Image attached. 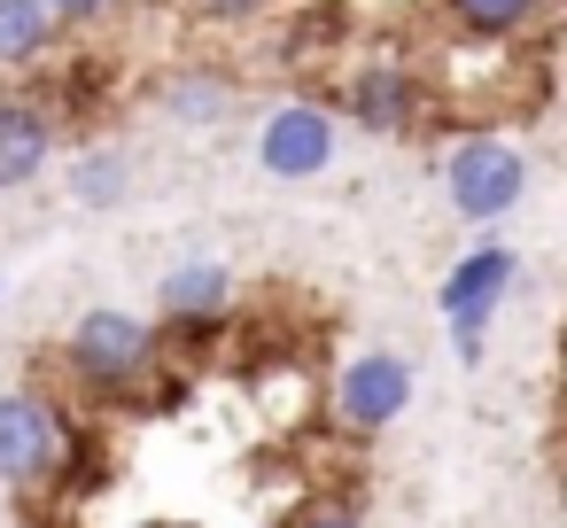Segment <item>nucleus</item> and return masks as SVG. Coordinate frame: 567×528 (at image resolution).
<instances>
[{"instance_id": "nucleus-2", "label": "nucleus", "mask_w": 567, "mask_h": 528, "mask_svg": "<svg viewBox=\"0 0 567 528\" xmlns=\"http://www.w3.org/2000/svg\"><path fill=\"white\" fill-rule=\"evenodd\" d=\"M513 280H520V257H513L505 241H474V249H466V257L443 272V288H435V311H443V327H451V342H458V358H466V365L482 358V342H489V319L505 311Z\"/></svg>"}, {"instance_id": "nucleus-12", "label": "nucleus", "mask_w": 567, "mask_h": 528, "mask_svg": "<svg viewBox=\"0 0 567 528\" xmlns=\"http://www.w3.org/2000/svg\"><path fill=\"white\" fill-rule=\"evenodd\" d=\"M133 195V156L125 148H86L71 156V203L79 210H117Z\"/></svg>"}, {"instance_id": "nucleus-9", "label": "nucleus", "mask_w": 567, "mask_h": 528, "mask_svg": "<svg viewBox=\"0 0 567 528\" xmlns=\"http://www.w3.org/2000/svg\"><path fill=\"white\" fill-rule=\"evenodd\" d=\"M55 164V110L32 94H0V195L32 187Z\"/></svg>"}, {"instance_id": "nucleus-6", "label": "nucleus", "mask_w": 567, "mask_h": 528, "mask_svg": "<svg viewBox=\"0 0 567 528\" xmlns=\"http://www.w3.org/2000/svg\"><path fill=\"white\" fill-rule=\"evenodd\" d=\"M342 110H350V125H365L373 141H404V133L427 125L435 86H427L412 63H358V79L342 86Z\"/></svg>"}, {"instance_id": "nucleus-13", "label": "nucleus", "mask_w": 567, "mask_h": 528, "mask_svg": "<svg viewBox=\"0 0 567 528\" xmlns=\"http://www.w3.org/2000/svg\"><path fill=\"white\" fill-rule=\"evenodd\" d=\"M443 9H451V24L458 32H474V40H520L536 17H544V0H443Z\"/></svg>"}, {"instance_id": "nucleus-11", "label": "nucleus", "mask_w": 567, "mask_h": 528, "mask_svg": "<svg viewBox=\"0 0 567 528\" xmlns=\"http://www.w3.org/2000/svg\"><path fill=\"white\" fill-rule=\"evenodd\" d=\"M164 117L172 125H218L226 110H234V79L226 71H210V63H179L172 79H164Z\"/></svg>"}, {"instance_id": "nucleus-10", "label": "nucleus", "mask_w": 567, "mask_h": 528, "mask_svg": "<svg viewBox=\"0 0 567 528\" xmlns=\"http://www.w3.org/2000/svg\"><path fill=\"white\" fill-rule=\"evenodd\" d=\"M55 48V17L48 0H0V79H24L40 71Z\"/></svg>"}, {"instance_id": "nucleus-15", "label": "nucleus", "mask_w": 567, "mask_h": 528, "mask_svg": "<svg viewBox=\"0 0 567 528\" xmlns=\"http://www.w3.org/2000/svg\"><path fill=\"white\" fill-rule=\"evenodd\" d=\"M195 9H203L210 24H257V17L272 9V0H195Z\"/></svg>"}, {"instance_id": "nucleus-4", "label": "nucleus", "mask_w": 567, "mask_h": 528, "mask_svg": "<svg viewBox=\"0 0 567 528\" xmlns=\"http://www.w3.org/2000/svg\"><path fill=\"white\" fill-rule=\"evenodd\" d=\"M71 427L40 389H0V489H40L63 474Z\"/></svg>"}, {"instance_id": "nucleus-14", "label": "nucleus", "mask_w": 567, "mask_h": 528, "mask_svg": "<svg viewBox=\"0 0 567 528\" xmlns=\"http://www.w3.org/2000/svg\"><path fill=\"white\" fill-rule=\"evenodd\" d=\"M117 9V0H48V17H55V32H79V24H102Z\"/></svg>"}, {"instance_id": "nucleus-7", "label": "nucleus", "mask_w": 567, "mask_h": 528, "mask_svg": "<svg viewBox=\"0 0 567 528\" xmlns=\"http://www.w3.org/2000/svg\"><path fill=\"white\" fill-rule=\"evenodd\" d=\"M404 404H412V358H396V350H358V358L334 373V420H342L350 435L396 427Z\"/></svg>"}, {"instance_id": "nucleus-8", "label": "nucleus", "mask_w": 567, "mask_h": 528, "mask_svg": "<svg viewBox=\"0 0 567 528\" xmlns=\"http://www.w3.org/2000/svg\"><path fill=\"white\" fill-rule=\"evenodd\" d=\"M226 311H234V272H226L218 257H179V265L156 280V319H164L172 334L218 327Z\"/></svg>"}, {"instance_id": "nucleus-16", "label": "nucleus", "mask_w": 567, "mask_h": 528, "mask_svg": "<svg viewBox=\"0 0 567 528\" xmlns=\"http://www.w3.org/2000/svg\"><path fill=\"white\" fill-rule=\"evenodd\" d=\"M296 528H365V513H358V505H311Z\"/></svg>"}, {"instance_id": "nucleus-3", "label": "nucleus", "mask_w": 567, "mask_h": 528, "mask_svg": "<svg viewBox=\"0 0 567 528\" xmlns=\"http://www.w3.org/2000/svg\"><path fill=\"white\" fill-rule=\"evenodd\" d=\"M71 373L86 381V389H102V396H125L148 365H156V327L141 319V311H117V303H94V311H79V327H71Z\"/></svg>"}, {"instance_id": "nucleus-5", "label": "nucleus", "mask_w": 567, "mask_h": 528, "mask_svg": "<svg viewBox=\"0 0 567 528\" xmlns=\"http://www.w3.org/2000/svg\"><path fill=\"white\" fill-rule=\"evenodd\" d=\"M334 141H342V125H334V110L327 102H272L265 110V125H257V172L265 179H319L327 164H334Z\"/></svg>"}, {"instance_id": "nucleus-1", "label": "nucleus", "mask_w": 567, "mask_h": 528, "mask_svg": "<svg viewBox=\"0 0 567 528\" xmlns=\"http://www.w3.org/2000/svg\"><path fill=\"white\" fill-rule=\"evenodd\" d=\"M443 195L466 226H497L520 210L528 195V156L505 141V133H466L451 156H443Z\"/></svg>"}]
</instances>
